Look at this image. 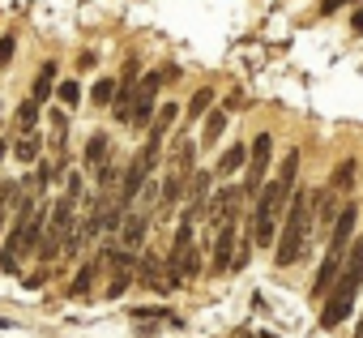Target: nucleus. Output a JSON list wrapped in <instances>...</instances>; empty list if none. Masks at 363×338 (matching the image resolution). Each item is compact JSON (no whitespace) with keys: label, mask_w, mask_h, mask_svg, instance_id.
Returning <instances> with one entry per match:
<instances>
[{"label":"nucleus","mask_w":363,"mask_h":338,"mask_svg":"<svg viewBox=\"0 0 363 338\" xmlns=\"http://www.w3.org/2000/svg\"><path fill=\"white\" fill-rule=\"evenodd\" d=\"M158 82H162V73H145V77H141V86L133 90L128 124H145V120H150V111H154V94H158Z\"/></svg>","instance_id":"obj_7"},{"label":"nucleus","mask_w":363,"mask_h":338,"mask_svg":"<svg viewBox=\"0 0 363 338\" xmlns=\"http://www.w3.org/2000/svg\"><path fill=\"white\" fill-rule=\"evenodd\" d=\"M252 240L257 244H278V223L274 219H252Z\"/></svg>","instance_id":"obj_16"},{"label":"nucleus","mask_w":363,"mask_h":338,"mask_svg":"<svg viewBox=\"0 0 363 338\" xmlns=\"http://www.w3.org/2000/svg\"><path fill=\"white\" fill-rule=\"evenodd\" d=\"M359 287H363V236L350 244V253H346V261H342V274H337V283L329 287V304L320 308V325H325V329H333V325H342V321L350 317Z\"/></svg>","instance_id":"obj_1"},{"label":"nucleus","mask_w":363,"mask_h":338,"mask_svg":"<svg viewBox=\"0 0 363 338\" xmlns=\"http://www.w3.org/2000/svg\"><path fill=\"white\" fill-rule=\"evenodd\" d=\"M312 210H316V197L312 193H295L291 197V210H286V223L278 231V266H295L299 253L308 249L312 240Z\"/></svg>","instance_id":"obj_2"},{"label":"nucleus","mask_w":363,"mask_h":338,"mask_svg":"<svg viewBox=\"0 0 363 338\" xmlns=\"http://www.w3.org/2000/svg\"><path fill=\"white\" fill-rule=\"evenodd\" d=\"M116 90H120V86H116L111 77H103V82H94V90H90V103H99V107H107V103L116 99Z\"/></svg>","instance_id":"obj_17"},{"label":"nucleus","mask_w":363,"mask_h":338,"mask_svg":"<svg viewBox=\"0 0 363 338\" xmlns=\"http://www.w3.org/2000/svg\"><path fill=\"white\" fill-rule=\"evenodd\" d=\"M99 185H103V189H111V185H116V163H111V158H103V163H99Z\"/></svg>","instance_id":"obj_26"},{"label":"nucleus","mask_w":363,"mask_h":338,"mask_svg":"<svg viewBox=\"0 0 363 338\" xmlns=\"http://www.w3.org/2000/svg\"><path fill=\"white\" fill-rule=\"evenodd\" d=\"M141 283H150V287H171V283L158 274V257H145V261H141Z\"/></svg>","instance_id":"obj_21"},{"label":"nucleus","mask_w":363,"mask_h":338,"mask_svg":"<svg viewBox=\"0 0 363 338\" xmlns=\"http://www.w3.org/2000/svg\"><path fill=\"white\" fill-rule=\"evenodd\" d=\"M145 223H150V210H141V206H128V210H124V219H120V244H124V249L141 244V236H145Z\"/></svg>","instance_id":"obj_10"},{"label":"nucleus","mask_w":363,"mask_h":338,"mask_svg":"<svg viewBox=\"0 0 363 338\" xmlns=\"http://www.w3.org/2000/svg\"><path fill=\"white\" fill-rule=\"evenodd\" d=\"M193 214H184L179 219V227H175V240H171V283H189L193 274H197V249H193Z\"/></svg>","instance_id":"obj_5"},{"label":"nucleus","mask_w":363,"mask_h":338,"mask_svg":"<svg viewBox=\"0 0 363 338\" xmlns=\"http://www.w3.org/2000/svg\"><path fill=\"white\" fill-rule=\"evenodd\" d=\"M244 163H248V150L235 141V146H227L223 150V158H218V176L227 180V176H235V172H244Z\"/></svg>","instance_id":"obj_12"},{"label":"nucleus","mask_w":363,"mask_h":338,"mask_svg":"<svg viewBox=\"0 0 363 338\" xmlns=\"http://www.w3.org/2000/svg\"><path fill=\"white\" fill-rule=\"evenodd\" d=\"M13 48H18V43H13V35H5V39H0V69H5V65L13 60Z\"/></svg>","instance_id":"obj_28"},{"label":"nucleus","mask_w":363,"mask_h":338,"mask_svg":"<svg viewBox=\"0 0 363 338\" xmlns=\"http://www.w3.org/2000/svg\"><path fill=\"white\" fill-rule=\"evenodd\" d=\"M295 172H299V154L291 150L286 158H282V167H278V176L261 189V206H257V219H274L278 223V214L291 206V189H295Z\"/></svg>","instance_id":"obj_4"},{"label":"nucleus","mask_w":363,"mask_h":338,"mask_svg":"<svg viewBox=\"0 0 363 338\" xmlns=\"http://www.w3.org/2000/svg\"><path fill=\"white\" fill-rule=\"evenodd\" d=\"M60 103L65 107H77L82 103V86L77 82H60Z\"/></svg>","instance_id":"obj_23"},{"label":"nucleus","mask_w":363,"mask_h":338,"mask_svg":"<svg viewBox=\"0 0 363 338\" xmlns=\"http://www.w3.org/2000/svg\"><path fill=\"white\" fill-rule=\"evenodd\" d=\"M223 129H227V111H210V120H206V141H218L223 137Z\"/></svg>","instance_id":"obj_22"},{"label":"nucleus","mask_w":363,"mask_h":338,"mask_svg":"<svg viewBox=\"0 0 363 338\" xmlns=\"http://www.w3.org/2000/svg\"><path fill=\"white\" fill-rule=\"evenodd\" d=\"M103 266H107V253L99 257V261H90V266H82V274L73 278V295H82V291H90V283L103 274Z\"/></svg>","instance_id":"obj_14"},{"label":"nucleus","mask_w":363,"mask_h":338,"mask_svg":"<svg viewBox=\"0 0 363 338\" xmlns=\"http://www.w3.org/2000/svg\"><path fill=\"white\" fill-rule=\"evenodd\" d=\"M0 223H5V206H0Z\"/></svg>","instance_id":"obj_32"},{"label":"nucleus","mask_w":363,"mask_h":338,"mask_svg":"<svg viewBox=\"0 0 363 338\" xmlns=\"http://www.w3.org/2000/svg\"><path fill=\"white\" fill-rule=\"evenodd\" d=\"M0 329H9V321H5V317H0Z\"/></svg>","instance_id":"obj_31"},{"label":"nucleus","mask_w":363,"mask_h":338,"mask_svg":"<svg viewBox=\"0 0 363 338\" xmlns=\"http://www.w3.org/2000/svg\"><path fill=\"white\" fill-rule=\"evenodd\" d=\"M171 120H175V103H162V111H158V120H154V129H150V133H158V137H162V133L171 129Z\"/></svg>","instance_id":"obj_24"},{"label":"nucleus","mask_w":363,"mask_h":338,"mask_svg":"<svg viewBox=\"0 0 363 338\" xmlns=\"http://www.w3.org/2000/svg\"><path fill=\"white\" fill-rule=\"evenodd\" d=\"M35 120H39V103H35V99H26V103L18 107V133H30V129H35Z\"/></svg>","instance_id":"obj_18"},{"label":"nucleus","mask_w":363,"mask_h":338,"mask_svg":"<svg viewBox=\"0 0 363 338\" xmlns=\"http://www.w3.org/2000/svg\"><path fill=\"white\" fill-rule=\"evenodd\" d=\"M210 103H214V90H197L193 103H189V120H201V116L210 111Z\"/></svg>","instance_id":"obj_20"},{"label":"nucleus","mask_w":363,"mask_h":338,"mask_svg":"<svg viewBox=\"0 0 363 338\" xmlns=\"http://www.w3.org/2000/svg\"><path fill=\"white\" fill-rule=\"evenodd\" d=\"M354 206H342V214H337V223H333V231H329V253H337V257H346V244H354Z\"/></svg>","instance_id":"obj_9"},{"label":"nucleus","mask_w":363,"mask_h":338,"mask_svg":"<svg viewBox=\"0 0 363 338\" xmlns=\"http://www.w3.org/2000/svg\"><path fill=\"white\" fill-rule=\"evenodd\" d=\"M354 338H363V317H359V325H354Z\"/></svg>","instance_id":"obj_30"},{"label":"nucleus","mask_w":363,"mask_h":338,"mask_svg":"<svg viewBox=\"0 0 363 338\" xmlns=\"http://www.w3.org/2000/svg\"><path fill=\"white\" fill-rule=\"evenodd\" d=\"M103 154H107V137H103V133H94V137L86 141V167H99V163H103Z\"/></svg>","instance_id":"obj_19"},{"label":"nucleus","mask_w":363,"mask_h":338,"mask_svg":"<svg viewBox=\"0 0 363 338\" xmlns=\"http://www.w3.org/2000/svg\"><path fill=\"white\" fill-rule=\"evenodd\" d=\"M354 31L363 35V5H359V13H354Z\"/></svg>","instance_id":"obj_29"},{"label":"nucleus","mask_w":363,"mask_h":338,"mask_svg":"<svg viewBox=\"0 0 363 338\" xmlns=\"http://www.w3.org/2000/svg\"><path fill=\"white\" fill-rule=\"evenodd\" d=\"M269 158H274V137L269 133H257V141L248 150V185H244V197H252L261 189L265 172H269Z\"/></svg>","instance_id":"obj_6"},{"label":"nucleus","mask_w":363,"mask_h":338,"mask_svg":"<svg viewBox=\"0 0 363 338\" xmlns=\"http://www.w3.org/2000/svg\"><path fill=\"white\" fill-rule=\"evenodd\" d=\"M261 338H278V334H261Z\"/></svg>","instance_id":"obj_33"},{"label":"nucleus","mask_w":363,"mask_h":338,"mask_svg":"<svg viewBox=\"0 0 363 338\" xmlns=\"http://www.w3.org/2000/svg\"><path fill=\"white\" fill-rule=\"evenodd\" d=\"M65 129H69L65 111H52V133H56V146H65Z\"/></svg>","instance_id":"obj_27"},{"label":"nucleus","mask_w":363,"mask_h":338,"mask_svg":"<svg viewBox=\"0 0 363 338\" xmlns=\"http://www.w3.org/2000/svg\"><path fill=\"white\" fill-rule=\"evenodd\" d=\"M235 249H240V231H235V219L218 227V244H214V274H227L235 270Z\"/></svg>","instance_id":"obj_8"},{"label":"nucleus","mask_w":363,"mask_h":338,"mask_svg":"<svg viewBox=\"0 0 363 338\" xmlns=\"http://www.w3.org/2000/svg\"><path fill=\"white\" fill-rule=\"evenodd\" d=\"M350 180H354V163L346 158V163L337 167V172H333V189H350Z\"/></svg>","instance_id":"obj_25"},{"label":"nucleus","mask_w":363,"mask_h":338,"mask_svg":"<svg viewBox=\"0 0 363 338\" xmlns=\"http://www.w3.org/2000/svg\"><path fill=\"white\" fill-rule=\"evenodd\" d=\"M13 154H18V163H35V158H39V133H35V129L22 133V137L13 141Z\"/></svg>","instance_id":"obj_13"},{"label":"nucleus","mask_w":363,"mask_h":338,"mask_svg":"<svg viewBox=\"0 0 363 338\" xmlns=\"http://www.w3.org/2000/svg\"><path fill=\"white\" fill-rule=\"evenodd\" d=\"M158 133H150V141L133 154V163H128V172H124V180H120V189H116V197H120V206L128 210L133 202H137V193L150 185V176H154V163H158Z\"/></svg>","instance_id":"obj_3"},{"label":"nucleus","mask_w":363,"mask_h":338,"mask_svg":"<svg viewBox=\"0 0 363 338\" xmlns=\"http://www.w3.org/2000/svg\"><path fill=\"white\" fill-rule=\"evenodd\" d=\"M342 261H346V257H337V253H325V261H320V270H316V283H312V291H316V295H325V291L337 283V274H342Z\"/></svg>","instance_id":"obj_11"},{"label":"nucleus","mask_w":363,"mask_h":338,"mask_svg":"<svg viewBox=\"0 0 363 338\" xmlns=\"http://www.w3.org/2000/svg\"><path fill=\"white\" fill-rule=\"evenodd\" d=\"M52 82H56V65H43L39 77H35V94H30V99H35V103H48V99H52Z\"/></svg>","instance_id":"obj_15"}]
</instances>
